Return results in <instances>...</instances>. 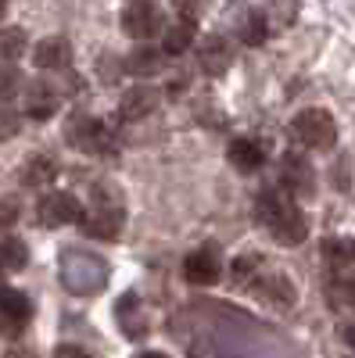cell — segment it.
Returning a JSON list of instances; mask_svg holds the SVG:
<instances>
[{"instance_id":"1","label":"cell","mask_w":355,"mask_h":358,"mask_svg":"<svg viewBox=\"0 0 355 358\" xmlns=\"http://www.w3.org/2000/svg\"><path fill=\"white\" fill-rule=\"evenodd\" d=\"M255 212H258V219H262L265 226H270L273 241L284 244V248H294V244H302L305 236H309V222H305V215H302V208L294 204L291 197L270 190V187L258 190Z\"/></svg>"},{"instance_id":"2","label":"cell","mask_w":355,"mask_h":358,"mask_svg":"<svg viewBox=\"0 0 355 358\" xmlns=\"http://www.w3.org/2000/svg\"><path fill=\"white\" fill-rule=\"evenodd\" d=\"M62 280L72 294H101L104 283H108V262L94 251H79V248H69L62 255Z\"/></svg>"},{"instance_id":"3","label":"cell","mask_w":355,"mask_h":358,"mask_svg":"<svg viewBox=\"0 0 355 358\" xmlns=\"http://www.w3.org/2000/svg\"><path fill=\"white\" fill-rule=\"evenodd\" d=\"M294 136H298V143H305L309 151H330L334 140H337V122H334V115L330 111H323V108H305L294 115V122H291Z\"/></svg>"},{"instance_id":"4","label":"cell","mask_w":355,"mask_h":358,"mask_svg":"<svg viewBox=\"0 0 355 358\" xmlns=\"http://www.w3.org/2000/svg\"><path fill=\"white\" fill-rule=\"evenodd\" d=\"M65 140H69L72 147H79V151L108 155V140H111V133H108V126H104V122H97V118L76 111V115L69 118V122H65Z\"/></svg>"},{"instance_id":"5","label":"cell","mask_w":355,"mask_h":358,"mask_svg":"<svg viewBox=\"0 0 355 358\" xmlns=\"http://www.w3.org/2000/svg\"><path fill=\"white\" fill-rule=\"evenodd\" d=\"M36 219H40V226L57 229V226L79 222L83 219V208H79V201L69 190H47L40 197V204H36Z\"/></svg>"},{"instance_id":"6","label":"cell","mask_w":355,"mask_h":358,"mask_svg":"<svg viewBox=\"0 0 355 358\" xmlns=\"http://www.w3.org/2000/svg\"><path fill=\"white\" fill-rule=\"evenodd\" d=\"M183 276H187V283H194V287H212V283L223 276V251H219L216 244L194 248V251L187 255V262H183Z\"/></svg>"},{"instance_id":"7","label":"cell","mask_w":355,"mask_h":358,"mask_svg":"<svg viewBox=\"0 0 355 358\" xmlns=\"http://www.w3.org/2000/svg\"><path fill=\"white\" fill-rule=\"evenodd\" d=\"M118 22H123V33L133 36V40H151L158 29H162V11L155 4H147V0H130V4H123V15H118Z\"/></svg>"},{"instance_id":"8","label":"cell","mask_w":355,"mask_h":358,"mask_svg":"<svg viewBox=\"0 0 355 358\" xmlns=\"http://www.w3.org/2000/svg\"><path fill=\"white\" fill-rule=\"evenodd\" d=\"M280 179H284V187H287L294 197H312V190H316V172H312L309 158L298 155V151L284 155V162H280Z\"/></svg>"},{"instance_id":"9","label":"cell","mask_w":355,"mask_h":358,"mask_svg":"<svg viewBox=\"0 0 355 358\" xmlns=\"http://www.w3.org/2000/svg\"><path fill=\"white\" fill-rule=\"evenodd\" d=\"M83 233L94 236V241H118L123 236V222L126 212L123 208H94V212H83Z\"/></svg>"},{"instance_id":"10","label":"cell","mask_w":355,"mask_h":358,"mask_svg":"<svg viewBox=\"0 0 355 358\" xmlns=\"http://www.w3.org/2000/svg\"><path fill=\"white\" fill-rule=\"evenodd\" d=\"M158 104H162V90L137 83L123 94V101H118V115H123L126 122H137V118H147L151 111H158Z\"/></svg>"},{"instance_id":"11","label":"cell","mask_w":355,"mask_h":358,"mask_svg":"<svg viewBox=\"0 0 355 358\" xmlns=\"http://www.w3.org/2000/svg\"><path fill=\"white\" fill-rule=\"evenodd\" d=\"M29 319H33V301L22 290H0V330L15 337Z\"/></svg>"},{"instance_id":"12","label":"cell","mask_w":355,"mask_h":358,"mask_svg":"<svg viewBox=\"0 0 355 358\" xmlns=\"http://www.w3.org/2000/svg\"><path fill=\"white\" fill-rule=\"evenodd\" d=\"M72 62V43L62 36H47L33 47V65L40 72H57V69H69Z\"/></svg>"},{"instance_id":"13","label":"cell","mask_w":355,"mask_h":358,"mask_svg":"<svg viewBox=\"0 0 355 358\" xmlns=\"http://www.w3.org/2000/svg\"><path fill=\"white\" fill-rule=\"evenodd\" d=\"M230 62H233V54H230V43L223 36H204L197 43V65L204 76H212V79L223 76L230 69Z\"/></svg>"},{"instance_id":"14","label":"cell","mask_w":355,"mask_h":358,"mask_svg":"<svg viewBox=\"0 0 355 358\" xmlns=\"http://www.w3.org/2000/svg\"><path fill=\"white\" fill-rule=\"evenodd\" d=\"M57 108H62V94H57L50 83H29L25 86V115L29 118L43 122V118H50Z\"/></svg>"},{"instance_id":"15","label":"cell","mask_w":355,"mask_h":358,"mask_svg":"<svg viewBox=\"0 0 355 358\" xmlns=\"http://www.w3.org/2000/svg\"><path fill=\"white\" fill-rule=\"evenodd\" d=\"M255 294L262 297V301H270V305H294V297H298V290H294V283L284 276V273H262L255 280Z\"/></svg>"},{"instance_id":"16","label":"cell","mask_w":355,"mask_h":358,"mask_svg":"<svg viewBox=\"0 0 355 358\" xmlns=\"http://www.w3.org/2000/svg\"><path fill=\"white\" fill-rule=\"evenodd\" d=\"M226 158H230V165H233L237 172H258V169L265 165V147H262L258 140H251V136H237V140L230 143Z\"/></svg>"},{"instance_id":"17","label":"cell","mask_w":355,"mask_h":358,"mask_svg":"<svg viewBox=\"0 0 355 358\" xmlns=\"http://www.w3.org/2000/svg\"><path fill=\"white\" fill-rule=\"evenodd\" d=\"M115 319H118V326H123V334L133 337V341L147 334V315H144V308H140V297H137V294H123V297H118Z\"/></svg>"},{"instance_id":"18","label":"cell","mask_w":355,"mask_h":358,"mask_svg":"<svg viewBox=\"0 0 355 358\" xmlns=\"http://www.w3.org/2000/svg\"><path fill=\"white\" fill-rule=\"evenodd\" d=\"M57 176V162L50 155H33L22 165V183L25 187H50Z\"/></svg>"},{"instance_id":"19","label":"cell","mask_w":355,"mask_h":358,"mask_svg":"<svg viewBox=\"0 0 355 358\" xmlns=\"http://www.w3.org/2000/svg\"><path fill=\"white\" fill-rule=\"evenodd\" d=\"M126 72L137 79H151L162 72V50L155 47H137L133 54H126Z\"/></svg>"},{"instance_id":"20","label":"cell","mask_w":355,"mask_h":358,"mask_svg":"<svg viewBox=\"0 0 355 358\" xmlns=\"http://www.w3.org/2000/svg\"><path fill=\"white\" fill-rule=\"evenodd\" d=\"M237 36H241L244 47L265 43V36H270V22H265V11H262V8H251V11L241 18V25H237Z\"/></svg>"},{"instance_id":"21","label":"cell","mask_w":355,"mask_h":358,"mask_svg":"<svg viewBox=\"0 0 355 358\" xmlns=\"http://www.w3.org/2000/svg\"><path fill=\"white\" fill-rule=\"evenodd\" d=\"M194 47V25L187 22H176L165 29V40H162V54H172V57H180Z\"/></svg>"},{"instance_id":"22","label":"cell","mask_w":355,"mask_h":358,"mask_svg":"<svg viewBox=\"0 0 355 358\" xmlns=\"http://www.w3.org/2000/svg\"><path fill=\"white\" fill-rule=\"evenodd\" d=\"M29 265V248L25 241H18V236H4L0 241V268H8V273H18V268Z\"/></svg>"},{"instance_id":"23","label":"cell","mask_w":355,"mask_h":358,"mask_svg":"<svg viewBox=\"0 0 355 358\" xmlns=\"http://www.w3.org/2000/svg\"><path fill=\"white\" fill-rule=\"evenodd\" d=\"M230 276H233L237 287H255V280L262 276V258L258 255H241V258L233 262Z\"/></svg>"},{"instance_id":"24","label":"cell","mask_w":355,"mask_h":358,"mask_svg":"<svg viewBox=\"0 0 355 358\" xmlns=\"http://www.w3.org/2000/svg\"><path fill=\"white\" fill-rule=\"evenodd\" d=\"M25 43H29V36L22 33V29H15V25H4V29H0V62H4V65H11L15 57L25 50Z\"/></svg>"},{"instance_id":"25","label":"cell","mask_w":355,"mask_h":358,"mask_svg":"<svg viewBox=\"0 0 355 358\" xmlns=\"http://www.w3.org/2000/svg\"><path fill=\"white\" fill-rule=\"evenodd\" d=\"M25 90V76L15 65H0V101H11Z\"/></svg>"},{"instance_id":"26","label":"cell","mask_w":355,"mask_h":358,"mask_svg":"<svg viewBox=\"0 0 355 358\" xmlns=\"http://www.w3.org/2000/svg\"><path fill=\"white\" fill-rule=\"evenodd\" d=\"M323 255H327V262L330 265H344V262H351V244L348 241H323Z\"/></svg>"},{"instance_id":"27","label":"cell","mask_w":355,"mask_h":358,"mask_svg":"<svg viewBox=\"0 0 355 358\" xmlns=\"http://www.w3.org/2000/svg\"><path fill=\"white\" fill-rule=\"evenodd\" d=\"M22 129V115L11 108H0V140H11Z\"/></svg>"},{"instance_id":"28","label":"cell","mask_w":355,"mask_h":358,"mask_svg":"<svg viewBox=\"0 0 355 358\" xmlns=\"http://www.w3.org/2000/svg\"><path fill=\"white\" fill-rule=\"evenodd\" d=\"M18 215H22V204H18V197H0V229L15 226V222H18Z\"/></svg>"},{"instance_id":"29","label":"cell","mask_w":355,"mask_h":358,"mask_svg":"<svg viewBox=\"0 0 355 358\" xmlns=\"http://www.w3.org/2000/svg\"><path fill=\"white\" fill-rule=\"evenodd\" d=\"M97 72H101V79H104V83H115L118 76L126 72V62H115V57L108 54V57H101V62H97Z\"/></svg>"},{"instance_id":"30","label":"cell","mask_w":355,"mask_h":358,"mask_svg":"<svg viewBox=\"0 0 355 358\" xmlns=\"http://www.w3.org/2000/svg\"><path fill=\"white\" fill-rule=\"evenodd\" d=\"M176 15H180V18L190 25L194 18H201V15H204V4H190V0H180V4H176Z\"/></svg>"},{"instance_id":"31","label":"cell","mask_w":355,"mask_h":358,"mask_svg":"<svg viewBox=\"0 0 355 358\" xmlns=\"http://www.w3.org/2000/svg\"><path fill=\"white\" fill-rule=\"evenodd\" d=\"M54 358H90V355H86L79 344H62V348L54 351Z\"/></svg>"},{"instance_id":"32","label":"cell","mask_w":355,"mask_h":358,"mask_svg":"<svg viewBox=\"0 0 355 358\" xmlns=\"http://www.w3.org/2000/svg\"><path fill=\"white\" fill-rule=\"evenodd\" d=\"M273 15L280 18V25H287V22H294V15H298V4H277Z\"/></svg>"},{"instance_id":"33","label":"cell","mask_w":355,"mask_h":358,"mask_svg":"<svg viewBox=\"0 0 355 358\" xmlns=\"http://www.w3.org/2000/svg\"><path fill=\"white\" fill-rule=\"evenodd\" d=\"M341 297H344L348 308H355V280H344V283H341Z\"/></svg>"},{"instance_id":"34","label":"cell","mask_w":355,"mask_h":358,"mask_svg":"<svg viewBox=\"0 0 355 358\" xmlns=\"http://www.w3.org/2000/svg\"><path fill=\"white\" fill-rule=\"evenodd\" d=\"M341 337H344V341L355 348V322H344V326H341Z\"/></svg>"},{"instance_id":"35","label":"cell","mask_w":355,"mask_h":358,"mask_svg":"<svg viewBox=\"0 0 355 358\" xmlns=\"http://www.w3.org/2000/svg\"><path fill=\"white\" fill-rule=\"evenodd\" d=\"M8 358H36V355L29 351V348H11V351H8Z\"/></svg>"},{"instance_id":"36","label":"cell","mask_w":355,"mask_h":358,"mask_svg":"<svg viewBox=\"0 0 355 358\" xmlns=\"http://www.w3.org/2000/svg\"><path fill=\"white\" fill-rule=\"evenodd\" d=\"M137 358H169V355H162V351H144V355H137Z\"/></svg>"},{"instance_id":"37","label":"cell","mask_w":355,"mask_h":358,"mask_svg":"<svg viewBox=\"0 0 355 358\" xmlns=\"http://www.w3.org/2000/svg\"><path fill=\"white\" fill-rule=\"evenodd\" d=\"M4 15H8V4H4V0H0V22H4Z\"/></svg>"},{"instance_id":"38","label":"cell","mask_w":355,"mask_h":358,"mask_svg":"<svg viewBox=\"0 0 355 358\" xmlns=\"http://www.w3.org/2000/svg\"><path fill=\"white\" fill-rule=\"evenodd\" d=\"M351 258H355V244H351Z\"/></svg>"}]
</instances>
